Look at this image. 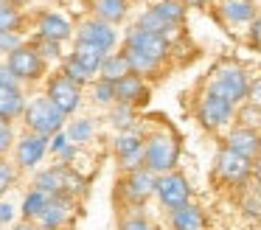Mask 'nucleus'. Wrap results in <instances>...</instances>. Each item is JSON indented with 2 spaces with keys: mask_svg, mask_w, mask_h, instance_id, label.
Here are the masks:
<instances>
[{
  "mask_svg": "<svg viewBox=\"0 0 261 230\" xmlns=\"http://www.w3.org/2000/svg\"><path fill=\"white\" fill-rule=\"evenodd\" d=\"M177 160H180V143L171 132H154L146 138L143 146V168H149L152 174H169L174 171Z\"/></svg>",
  "mask_w": 261,
  "mask_h": 230,
  "instance_id": "obj_1",
  "label": "nucleus"
},
{
  "mask_svg": "<svg viewBox=\"0 0 261 230\" xmlns=\"http://www.w3.org/2000/svg\"><path fill=\"white\" fill-rule=\"evenodd\" d=\"M23 118H25V126H29L31 132L45 135V138L62 132V123H65V115L45 98V95H37V98L23 110Z\"/></svg>",
  "mask_w": 261,
  "mask_h": 230,
  "instance_id": "obj_2",
  "label": "nucleus"
},
{
  "mask_svg": "<svg viewBox=\"0 0 261 230\" xmlns=\"http://www.w3.org/2000/svg\"><path fill=\"white\" fill-rule=\"evenodd\" d=\"M247 87H250V79L242 67L239 65H222L219 70L214 73V82H211L208 90L225 95L230 104H242V101L247 98Z\"/></svg>",
  "mask_w": 261,
  "mask_h": 230,
  "instance_id": "obj_3",
  "label": "nucleus"
},
{
  "mask_svg": "<svg viewBox=\"0 0 261 230\" xmlns=\"http://www.w3.org/2000/svg\"><path fill=\"white\" fill-rule=\"evenodd\" d=\"M154 194H158L160 205L166 211H174V208H182L191 202V185L182 174L177 171H169V174H160L158 177V185H154Z\"/></svg>",
  "mask_w": 261,
  "mask_h": 230,
  "instance_id": "obj_4",
  "label": "nucleus"
},
{
  "mask_svg": "<svg viewBox=\"0 0 261 230\" xmlns=\"http://www.w3.org/2000/svg\"><path fill=\"white\" fill-rule=\"evenodd\" d=\"M45 98L51 101L62 115H70V112H76V110H79V104H82V87L70 82L65 73H57V76L48 79Z\"/></svg>",
  "mask_w": 261,
  "mask_h": 230,
  "instance_id": "obj_5",
  "label": "nucleus"
},
{
  "mask_svg": "<svg viewBox=\"0 0 261 230\" xmlns=\"http://www.w3.org/2000/svg\"><path fill=\"white\" fill-rule=\"evenodd\" d=\"M214 171H216V177L227 185H244L253 177V160H247V157L236 155V151H230V149H222L219 155H216Z\"/></svg>",
  "mask_w": 261,
  "mask_h": 230,
  "instance_id": "obj_6",
  "label": "nucleus"
},
{
  "mask_svg": "<svg viewBox=\"0 0 261 230\" xmlns=\"http://www.w3.org/2000/svg\"><path fill=\"white\" fill-rule=\"evenodd\" d=\"M233 115H236V104H230L225 95L214 93V90H208V93L202 95V101H199V121L208 129L227 126V123L233 121Z\"/></svg>",
  "mask_w": 261,
  "mask_h": 230,
  "instance_id": "obj_7",
  "label": "nucleus"
},
{
  "mask_svg": "<svg viewBox=\"0 0 261 230\" xmlns=\"http://www.w3.org/2000/svg\"><path fill=\"white\" fill-rule=\"evenodd\" d=\"M154 185H158V174H152L149 168L141 166L135 171H126V177L121 180L118 191L126 199V205H143L154 194Z\"/></svg>",
  "mask_w": 261,
  "mask_h": 230,
  "instance_id": "obj_8",
  "label": "nucleus"
},
{
  "mask_svg": "<svg viewBox=\"0 0 261 230\" xmlns=\"http://www.w3.org/2000/svg\"><path fill=\"white\" fill-rule=\"evenodd\" d=\"M6 67L17 76V82H37V79H42V73H45V59H42L31 45H20L17 50L9 54Z\"/></svg>",
  "mask_w": 261,
  "mask_h": 230,
  "instance_id": "obj_9",
  "label": "nucleus"
},
{
  "mask_svg": "<svg viewBox=\"0 0 261 230\" xmlns=\"http://www.w3.org/2000/svg\"><path fill=\"white\" fill-rule=\"evenodd\" d=\"M143 146H146V138L138 129L121 132L115 138V157H118L124 171H135V168L143 166Z\"/></svg>",
  "mask_w": 261,
  "mask_h": 230,
  "instance_id": "obj_10",
  "label": "nucleus"
},
{
  "mask_svg": "<svg viewBox=\"0 0 261 230\" xmlns=\"http://www.w3.org/2000/svg\"><path fill=\"white\" fill-rule=\"evenodd\" d=\"M126 48H135L141 54L152 56L163 65V59L169 56V39L160 37V34H152V31H143V28H129L126 31Z\"/></svg>",
  "mask_w": 261,
  "mask_h": 230,
  "instance_id": "obj_11",
  "label": "nucleus"
},
{
  "mask_svg": "<svg viewBox=\"0 0 261 230\" xmlns=\"http://www.w3.org/2000/svg\"><path fill=\"white\" fill-rule=\"evenodd\" d=\"M70 208H73V199H70V196H65V194L48 196L42 213L37 216L40 230H62L65 224H68V219H70Z\"/></svg>",
  "mask_w": 261,
  "mask_h": 230,
  "instance_id": "obj_12",
  "label": "nucleus"
},
{
  "mask_svg": "<svg viewBox=\"0 0 261 230\" xmlns=\"http://www.w3.org/2000/svg\"><path fill=\"white\" fill-rule=\"evenodd\" d=\"M76 42H87V45H96L101 50H113L115 42H118V31H115L110 22H101V20H87L85 25L79 28L76 34Z\"/></svg>",
  "mask_w": 261,
  "mask_h": 230,
  "instance_id": "obj_13",
  "label": "nucleus"
},
{
  "mask_svg": "<svg viewBox=\"0 0 261 230\" xmlns=\"http://www.w3.org/2000/svg\"><path fill=\"white\" fill-rule=\"evenodd\" d=\"M225 149L236 151V155L247 157V160H255L261 155V132L255 129H247V126H236L227 132L225 138Z\"/></svg>",
  "mask_w": 261,
  "mask_h": 230,
  "instance_id": "obj_14",
  "label": "nucleus"
},
{
  "mask_svg": "<svg viewBox=\"0 0 261 230\" xmlns=\"http://www.w3.org/2000/svg\"><path fill=\"white\" fill-rule=\"evenodd\" d=\"M48 143H51V138H45V135H25V138L17 140V149H14V157H17V163L23 168H34L37 163L45 157L48 151Z\"/></svg>",
  "mask_w": 261,
  "mask_h": 230,
  "instance_id": "obj_15",
  "label": "nucleus"
},
{
  "mask_svg": "<svg viewBox=\"0 0 261 230\" xmlns=\"http://www.w3.org/2000/svg\"><path fill=\"white\" fill-rule=\"evenodd\" d=\"M149 98V87L146 82H143V76H138V73H126L124 79H118L115 82V104H143V101Z\"/></svg>",
  "mask_w": 261,
  "mask_h": 230,
  "instance_id": "obj_16",
  "label": "nucleus"
},
{
  "mask_svg": "<svg viewBox=\"0 0 261 230\" xmlns=\"http://www.w3.org/2000/svg\"><path fill=\"white\" fill-rule=\"evenodd\" d=\"M70 34H73L70 20H68L65 14H57V11H48V14H42L40 22H37V37L51 39V42H62V39H68Z\"/></svg>",
  "mask_w": 261,
  "mask_h": 230,
  "instance_id": "obj_17",
  "label": "nucleus"
},
{
  "mask_svg": "<svg viewBox=\"0 0 261 230\" xmlns=\"http://www.w3.org/2000/svg\"><path fill=\"white\" fill-rule=\"evenodd\" d=\"M169 224H171V230H205L208 219H205V213L194 202H188L182 208L169 211Z\"/></svg>",
  "mask_w": 261,
  "mask_h": 230,
  "instance_id": "obj_18",
  "label": "nucleus"
},
{
  "mask_svg": "<svg viewBox=\"0 0 261 230\" xmlns=\"http://www.w3.org/2000/svg\"><path fill=\"white\" fill-rule=\"evenodd\" d=\"M219 11L227 22L244 25L255 20V0H219Z\"/></svg>",
  "mask_w": 261,
  "mask_h": 230,
  "instance_id": "obj_19",
  "label": "nucleus"
},
{
  "mask_svg": "<svg viewBox=\"0 0 261 230\" xmlns=\"http://www.w3.org/2000/svg\"><path fill=\"white\" fill-rule=\"evenodd\" d=\"M65 171H68V166L59 163V166H54V168H48V171L37 174V177H34V188L42 191L45 196L65 194Z\"/></svg>",
  "mask_w": 261,
  "mask_h": 230,
  "instance_id": "obj_20",
  "label": "nucleus"
},
{
  "mask_svg": "<svg viewBox=\"0 0 261 230\" xmlns=\"http://www.w3.org/2000/svg\"><path fill=\"white\" fill-rule=\"evenodd\" d=\"M25 110V98L20 93V87H6V84H0V118H20Z\"/></svg>",
  "mask_w": 261,
  "mask_h": 230,
  "instance_id": "obj_21",
  "label": "nucleus"
},
{
  "mask_svg": "<svg viewBox=\"0 0 261 230\" xmlns=\"http://www.w3.org/2000/svg\"><path fill=\"white\" fill-rule=\"evenodd\" d=\"M93 11H96V20L118 25L129 11V3L126 0H93Z\"/></svg>",
  "mask_w": 261,
  "mask_h": 230,
  "instance_id": "obj_22",
  "label": "nucleus"
},
{
  "mask_svg": "<svg viewBox=\"0 0 261 230\" xmlns=\"http://www.w3.org/2000/svg\"><path fill=\"white\" fill-rule=\"evenodd\" d=\"M70 56H73L82 67H87L90 73H98V67H101L107 50L96 48V45H87V42H76V48H73V54H70Z\"/></svg>",
  "mask_w": 261,
  "mask_h": 230,
  "instance_id": "obj_23",
  "label": "nucleus"
},
{
  "mask_svg": "<svg viewBox=\"0 0 261 230\" xmlns=\"http://www.w3.org/2000/svg\"><path fill=\"white\" fill-rule=\"evenodd\" d=\"M138 28H143V31H152V34H160V37L169 39V34L174 31L177 25H174V22H169L166 17H160L154 6H149V9L143 11L141 17H138Z\"/></svg>",
  "mask_w": 261,
  "mask_h": 230,
  "instance_id": "obj_24",
  "label": "nucleus"
},
{
  "mask_svg": "<svg viewBox=\"0 0 261 230\" xmlns=\"http://www.w3.org/2000/svg\"><path fill=\"white\" fill-rule=\"evenodd\" d=\"M121 54L126 56V65H129V70L138 73V76H152V73L160 70V62H158V59H152V56L141 54V50H135V48H126V45H124V50H121Z\"/></svg>",
  "mask_w": 261,
  "mask_h": 230,
  "instance_id": "obj_25",
  "label": "nucleus"
},
{
  "mask_svg": "<svg viewBox=\"0 0 261 230\" xmlns=\"http://www.w3.org/2000/svg\"><path fill=\"white\" fill-rule=\"evenodd\" d=\"M98 73H101V79H107V82H118V79H124L126 73H132V70H129V65H126L124 54H113V50H110V54L104 56Z\"/></svg>",
  "mask_w": 261,
  "mask_h": 230,
  "instance_id": "obj_26",
  "label": "nucleus"
},
{
  "mask_svg": "<svg viewBox=\"0 0 261 230\" xmlns=\"http://www.w3.org/2000/svg\"><path fill=\"white\" fill-rule=\"evenodd\" d=\"M93 129H96V123H93L90 118H76V121L68 126V140H70L73 146L87 143V140L93 138Z\"/></svg>",
  "mask_w": 261,
  "mask_h": 230,
  "instance_id": "obj_27",
  "label": "nucleus"
},
{
  "mask_svg": "<svg viewBox=\"0 0 261 230\" xmlns=\"http://www.w3.org/2000/svg\"><path fill=\"white\" fill-rule=\"evenodd\" d=\"M154 9H158L160 17H166V20L174 22V25H180V22L186 20V6H182L180 0H158Z\"/></svg>",
  "mask_w": 261,
  "mask_h": 230,
  "instance_id": "obj_28",
  "label": "nucleus"
},
{
  "mask_svg": "<svg viewBox=\"0 0 261 230\" xmlns=\"http://www.w3.org/2000/svg\"><path fill=\"white\" fill-rule=\"evenodd\" d=\"M59 73H65V76H68L73 84H79V87H85V84L93 79V73L87 70V67H82L73 56H68V59L62 62V70H59Z\"/></svg>",
  "mask_w": 261,
  "mask_h": 230,
  "instance_id": "obj_29",
  "label": "nucleus"
},
{
  "mask_svg": "<svg viewBox=\"0 0 261 230\" xmlns=\"http://www.w3.org/2000/svg\"><path fill=\"white\" fill-rule=\"evenodd\" d=\"M113 126L118 132H132L135 129V107L129 104H118L113 110Z\"/></svg>",
  "mask_w": 261,
  "mask_h": 230,
  "instance_id": "obj_30",
  "label": "nucleus"
},
{
  "mask_svg": "<svg viewBox=\"0 0 261 230\" xmlns=\"http://www.w3.org/2000/svg\"><path fill=\"white\" fill-rule=\"evenodd\" d=\"M45 202H48V196L42 194V191L34 188V191H31V194L23 199V216L29 219V222H31V219H37V216L42 213V208H45Z\"/></svg>",
  "mask_w": 261,
  "mask_h": 230,
  "instance_id": "obj_31",
  "label": "nucleus"
},
{
  "mask_svg": "<svg viewBox=\"0 0 261 230\" xmlns=\"http://www.w3.org/2000/svg\"><path fill=\"white\" fill-rule=\"evenodd\" d=\"M20 22H23V17H20V11L14 9V6L0 3V34L20 31Z\"/></svg>",
  "mask_w": 261,
  "mask_h": 230,
  "instance_id": "obj_32",
  "label": "nucleus"
},
{
  "mask_svg": "<svg viewBox=\"0 0 261 230\" xmlns=\"http://www.w3.org/2000/svg\"><path fill=\"white\" fill-rule=\"evenodd\" d=\"M239 118V126H247V129H255V132H261V107H253L244 101V107L236 112Z\"/></svg>",
  "mask_w": 261,
  "mask_h": 230,
  "instance_id": "obj_33",
  "label": "nucleus"
},
{
  "mask_svg": "<svg viewBox=\"0 0 261 230\" xmlns=\"http://www.w3.org/2000/svg\"><path fill=\"white\" fill-rule=\"evenodd\" d=\"M93 98L98 104H115V82H107V79H98L93 84Z\"/></svg>",
  "mask_w": 261,
  "mask_h": 230,
  "instance_id": "obj_34",
  "label": "nucleus"
},
{
  "mask_svg": "<svg viewBox=\"0 0 261 230\" xmlns=\"http://www.w3.org/2000/svg\"><path fill=\"white\" fill-rule=\"evenodd\" d=\"M31 48H34L37 54L42 56V59H59V42H51V39H42V37H37Z\"/></svg>",
  "mask_w": 261,
  "mask_h": 230,
  "instance_id": "obj_35",
  "label": "nucleus"
},
{
  "mask_svg": "<svg viewBox=\"0 0 261 230\" xmlns=\"http://www.w3.org/2000/svg\"><path fill=\"white\" fill-rule=\"evenodd\" d=\"M12 143H14V129H12V121L0 118V155L12 149Z\"/></svg>",
  "mask_w": 261,
  "mask_h": 230,
  "instance_id": "obj_36",
  "label": "nucleus"
},
{
  "mask_svg": "<svg viewBox=\"0 0 261 230\" xmlns=\"http://www.w3.org/2000/svg\"><path fill=\"white\" fill-rule=\"evenodd\" d=\"M121 230H154V227H152V222H149L146 216L132 213V216H126L124 222H121Z\"/></svg>",
  "mask_w": 261,
  "mask_h": 230,
  "instance_id": "obj_37",
  "label": "nucleus"
},
{
  "mask_svg": "<svg viewBox=\"0 0 261 230\" xmlns=\"http://www.w3.org/2000/svg\"><path fill=\"white\" fill-rule=\"evenodd\" d=\"M20 31H6V34H0V50H6V54H12V50L20 48Z\"/></svg>",
  "mask_w": 261,
  "mask_h": 230,
  "instance_id": "obj_38",
  "label": "nucleus"
},
{
  "mask_svg": "<svg viewBox=\"0 0 261 230\" xmlns=\"http://www.w3.org/2000/svg\"><path fill=\"white\" fill-rule=\"evenodd\" d=\"M14 183V168L9 163H0V194H6Z\"/></svg>",
  "mask_w": 261,
  "mask_h": 230,
  "instance_id": "obj_39",
  "label": "nucleus"
},
{
  "mask_svg": "<svg viewBox=\"0 0 261 230\" xmlns=\"http://www.w3.org/2000/svg\"><path fill=\"white\" fill-rule=\"evenodd\" d=\"M247 104H253V107H261V76L258 79H253L250 82V87H247Z\"/></svg>",
  "mask_w": 261,
  "mask_h": 230,
  "instance_id": "obj_40",
  "label": "nucleus"
},
{
  "mask_svg": "<svg viewBox=\"0 0 261 230\" xmlns=\"http://www.w3.org/2000/svg\"><path fill=\"white\" fill-rule=\"evenodd\" d=\"M0 84H6V87H17V76H14L6 65H0Z\"/></svg>",
  "mask_w": 261,
  "mask_h": 230,
  "instance_id": "obj_41",
  "label": "nucleus"
},
{
  "mask_svg": "<svg viewBox=\"0 0 261 230\" xmlns=\"http://www.w3.org/2000/svg\"><path fill=\"white\" fill-rule=\"evenodd\" d=\"M14 219V208L9 202H0V222H12Z\"/></svg>",
  "mask_w": 261,
  "mask_h": 230,
  "instance_id": "obj_42",
  "label": "nucleus"
},
{
  "mask_svg": "<svg viewBox=\"0 0 261 230\" xmlns=\"http://www.w3.org/2000/svg\"><path fill=\"white\" fill-rule=\"evenodd\" d=\"M250 37H253V42L261 48V17H258V20H253V28H250Z\"/></svg>",
  "mask_w": 261,
  "mask_h": 230,
  "instance_id": "obj_43",
  "label": "nucleus"
},
{
  "mask_svg": "<svg viewBox=\"0 0 261 230\" xmlns=\"http://www.w3.org/2000/svg\"><path fill=\"white\" fill-rule=\"evenodd\" d=\"M59 157H62V160H73V157H76V146H73V143H68L62 151H59Z\"/></svg>",
  "mask_w": 261,
  "mask_h": 230,
  "instance_id": "obj_44",
  "label": "nucleus"
},
{
  "mask_svg": "<svg viewBox=\"0 0 261 230\" xmlns=\"http://www.w3.org/2000/svg\"><path fill=\"white\" fill-rule=\"evenodd\" d=\"M180 3H182V6H186V9H188V6H208L211 0H180Z\"/></svg>",
  "mask_w": 261,
  "mask_h": 230,
  "instance_id": "obj_45",
  "label": "nucleus"
},
{
  "mask_svg": "<svg viewBox=\"0 0 261 230\" xmlns=\"http://www.w3.org/2000/svg\"><path fill=\"white\" fill-rule=\"evenodd\" d=\"M253 171H255V177H261V155L253 160Z\"/></svg>",
  "mask_w": 261,
  "mask_h": 230,
  "instance_id": "obj_46",
  "label": "nucleus"
},
{
  "mask_svg": "<svg viewBox=\"0 0 261 230\" xmlns=\"http://www.w3.org/2000/svg\"><path fill=\"white\" fill-rule=\"evenodd\" d=\"M14 230H40V227H34V224H31V222H23V224H17V227H14Z\"/></svg>",
  "mask_w": 261,
  "mask_h": 230,
  "instance_id": "obj_47",
  "label": "nucleus"
},
{
  "mask_svg": "<svg viewBox=\"0 0 261 230\" xmlns=\"http://www.w3.org/2000/svg\"><path fill=\"white\" fill-rule=\"evenodd\" d=\"M255 194H258V199H261V177H258V183H255Z\"/></svg>",
  "mask_w": 261,
  "mask_h": 230,
  "instance_id": "obj_48",
  "label": "nucleus"
},
{
  "mask_svg": "<svg viewBox=\"0 0 261 230\" xmlns=\"http://www.w3.org/2000/svg\"><path fill=\"white\" fill-rule=\"evenodd\" d=\"M0 3H6V0H0Z\"/></svg>",
  "mask_w": 261,
  "mask_h": 230,
  "instance_id": "obj_49",
  "label": "nucleus"
},
{
  "mask_svg": "<svg viewBox=\"0 0 261 230\" xmlns=\"http://www.w3.org/2000/svg\"><path fill=\"white\" fill-rule=\"evenodd\" d=\"M152 3H154V0H152Z\"/></svg>",
  "mask_w": 261,
  "mask_h": 230,
  "instance_id": "obj_50",
  "label": "nucleus"
}]
</instances>
